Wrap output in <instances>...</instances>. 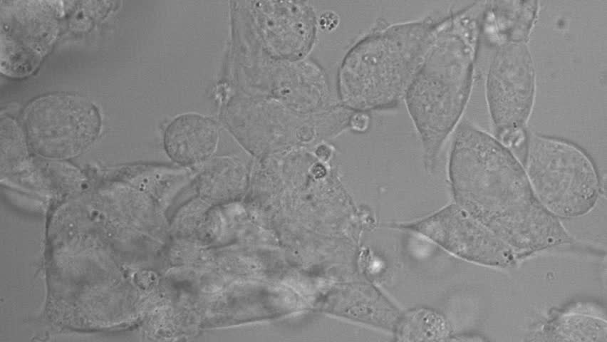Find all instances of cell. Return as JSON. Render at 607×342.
Instances as JSON below:
<instances>
[{
  "label": "cell",
  "instance_id": "obj_1",
  "mask_svg": "<svg viewBox=\"0 0 607 342\" xmlns=\"http://www.w3.org/2000/svg\"><path fill=\"white\" fill-rule=\"evenodd\" d=\"M448 165L456 204L503 239L518 260L573 242L536 198L520 160L495 137L461 123Z\"/></svg>",
  "mask_w": 607,
  "mask_h": 342
},
{
  "label": "cell",
  "instance_id": "obj_2",
  "mask_svg": "<svg viewBox=\"0 0 607 342\" xmlns=\"http://www.w3.org/2000/svg\"><path fill=\"white\" fill-rule=\"evenodd\" d=\"M444 34L425 56L405 93L428 165H433L459 121L470 90L473 42L455 29Z\"/></svg>",
  "mask_w": 607,
  "mask_h": 342
},
{
  "label": "cell",
  "instance_id": "obj_3",
  "mask_svg": "<svg viewBox=\"0 0 607 342\" xmlns=\"http://www.w3.org/2000/svg\"><path fill=\"white\" fill-rule=\"evenodd\" d=\"M521 154L534 195L559 219L588 214L604 191L592 159L570 141L527 132Z\"/></svg>",
  "mask_w": 607,
  "mask_h": 342
},
{
  "label": "cell",
  "instance_id": "obj_4",
  "mask_svg": "<svg viewBox=\"0 0 607 342\" xmlns=\"http://www.w3.org/2000/svg\"><path fill=\"white\" fill-rule=\"evenodd\" d=\"M433 31L427 24L397 26L380 37L359 47L364 53L353 56L364 59L358 63V77L343 86L369 76L343 88L346 102L352 107L365 109L387 106L397 102L410 76L420 64Z\"/></svg>",
  "mask_w": 607,
  "mask_h": 342
},
{
  "label": "cell",
  "instance_id": "obj_5",
  "mask_svg": "<svg viewBox=\"0 0 607 342\" xmlns=\"http://www.w3.org/2000/svg\"><path fill=\"white\" fill-rule=\"evenodd\" d=\"M486 92L495 138L512 151L521 150L535 98L533 62L524 41L506 43L497 51Z\"/></svg>",
  "mask_w": 607,
  "mask_h": 342
},
{
  "label": "cell",
  "instance_id": "obj_6",
  "mask_svg": "<svg viewBox=\"0 0 607 342\" xmlns=\"http://www.w3.org/2000/svg\"><path fill=\"white\" fill-rule=\"evenodd\" d=\"M28 142L40 155L66 159L75 157L96 138L100 118L87 100L70 94H52L32 103L26 111Z\"/></svg>",
  "mask_w": 607,
  "mask_h": 342
},
{
  "label": "cell",
  "instance_id": "obj_7",
  "mask_svg": "<svg viewBox=\"0 0 607 342\" xmlns=\"http://www.w3.org/2000/svg\"><path fill=\"white\" fill-rule=\"evenodd\" d=\"M417 229L469 261L495 267L510 266L518 261L503 239L457 204L447 207Z\"/></svg>",
  "mask_w": 607,
  "mask_h": 342
},
{
  "label": "cell",
  "instance_id": "obj_8",
  "mask_svg": "<svg viewBox=\"0 0 607 342\" xmlns=\"http://www.w3.org/2000/svg\"><path fill=\"white\" fill-rule=\"evenodd\" d=\"M219 141L217 127L212 120L198 115H184L175 119L165 133V150L174 161L184 165L202 162L215 151Z\"/></svg>",
  "mask_w": 607,
  "mask_h": 342
},
{
  "label": "cell",
  "instance_id": "obj_9",
  "mask_svg": "<svg viewBox=\"0 0 607 342\" xmlns=\"http://www.w3.org/2000/svg\"><path fill=\"white\" fill-rule=\"evenodd\" d=\"M605 309L579 302L554 312L543 326L538 340L546 341H606Z\"/></svg>",
  "mask_w": 607,
  "mask_h": 342
}]
</instances>
